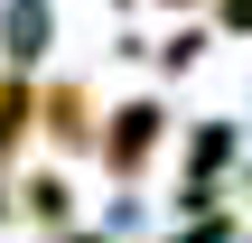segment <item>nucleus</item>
I'll use <instances>...</instances> for the list:
<instances>
[{"label": "nucleus", "mask_w": 252, "mask_h": 243, "mask_svg": "<svg viewBox=\"0 0 252 243\" xmlns=\"http://www.w3.org/2000/svg\"><path fill=\"white\" fill-rule=\"evenodd\" d=\"M94 150H103V169H112V187H140V178H150V159L168 150V103H159V94H140V103H122V112H103V131H94Z\"/></svg>", "instance_id": "1"}, {"label": "nucleus", "mask_w": 252, "mask_h": 243, "mask_svg": "<svg viewBox=\"0 0 252 243\" xmlns=\"http://www.w3.org/2000/svg\"><path fill=\"white\" fill-rule=\"evenodd\" d=\"M94 131H103V112H94V94L84 84H37V140L47 150H94Z\"/></svg>", "instance_id": "2"}, {"label": "nucleus", "mask_w": 252, "mask_h": 243, "mask_svg": "<svg viewBox=\"0 0 252 243\" xmlns=\"http://www.w3.org/2000/svg\"><path fill=\"white\" fill-rule=\"evenodd\" d=\"M47 47H56V0H0V56H9V75L47 66Z\"/></svg>", "instance_id": "3"}, {"label": "nucleus", "mask_w": 252, "mask_h": 243, "mask_svg": "<svg viewBox=\"0 0 252 243\" xmlns=\"http://www.w3.org/2000/svg\"><path fill=\"white\" fill-rule=\"evenodd\" d=\"M9 206H19V215H37V225H75V187H65L56 169H47V178H28L19 197H0V215H9Z\"/></svg>", "instance_id": "4"}, {"label": "nucleus", "mask_w": 252, "mask_h": 243, "mask_svg": "<svg viewBox=\"0 0 252 243\" xmlns=\"http://www.w3.org/2000/svg\"><path fill=\"white\" fill-rule=\"evenodd\" d=\"M28 131H37V84H28V75H0V159H9Z\"/></svg>", "instance_id": "5"}, {"label": "nucleus", "mask_w": 252, "mask_h": 243, "mask_svg": "<svg viewBox=\"0 0 252 243\" xmlns=\"http://www.w3.org/2000/svg\"><path fill=\"white\" fill-rule=\"evenodd\" d=\"M206 47H215V37H206V28H178V37H168V75H187V66H196V56H206Z\"/></svg>", "instance_id": "6"}, {"label": "nucleus", "mask_w": 252, "mask_h": 243, "mask_svg": "<svg viewBox=\"0 0 252 243\" xmlns=\"http://www.w3.org/2000/svg\"><path fill=\"white\" fill-rule=\"evenodd\" d=\"M215 19H224L234 37H252V0H215Z\"/></svg>", "instance_id": "7"}, {"label": "nucleus", "mask_w": 252, "mask_h": 243, "mask_svg": "<svg viewBox=\"0 0 252 243\" xmlns=\"http://www.w3.org/2000/svg\"><path fill=\"white\" fill-rule=\"evenodd\" d=\"M178 243H224V225H215V215H206V225H196V234H178Z\"/></svg>", "instance_id": "8"}, {"label": "nucleus", "mask_w": 252, "mask_h": 243, "mask_svg": "<svg viewBox=\"0 0 252 243\" xmlns=\"http://www.w3.org/2000/svg\"><path fill=\"white\" fill-rule=\"evenodd\" d=\"M159 9H206V0H159Z\"/></svg>", "instance_id": "9"}]
</instances>
